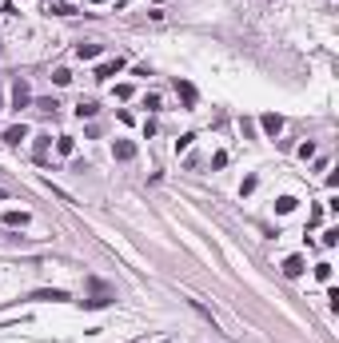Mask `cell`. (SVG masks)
<instances>
[{
    "label": "cell",
    "mask_w": 339,
    "mask_h": 343,
    "mask_svg": "<svg viewBox=\"0 0 339 343\" xmlns=\"http://www.w3.org/2000/svg\"><path fill=\"white\" fill-rule=\"evenodd\" d=\"M0 200H4V192H0Z\"/></svg>",
    "instance_id": "cell-23"
},
{
    "label": "cell",
    "mask_w": 339,
    "mask_h": 343,
    "mask_svg": "<svg viewBox=\"0 0 339 343\" xmlns=\"http://www.w3.org/2000/svg\"><path fill=\"white\" fill-rule=\"evenodd\" d=\"M32 156H36V164H48V136H40V140H36Z\"/></svg>",
    "instance_id": "cell-11"
},
{
    "label": "cell",
    "mask_w": 339,
    "mask_h": 343,
    "mask_svg": "<svg viewBox=\"0 0 339 343\" xmlns=\"http://www.w3.org/2000/svg\"><path fill=\"white\" fill-rule=\"evenodd\" d=\"M56 152H60V156H72V152H76V140H72V136H60V140H56Z\"/></svg>",
    "instance_id": "cell-15"
},
{
    "label": "cell",
    "mask_w": 339,
    "mask_h": 343,
    "mask_svg": "<svg viewBox=\"0 0 339 343\" xmlns=\"http://www.w3.org/2000/svg\"><path fill=\"white\" fill-rule=\"evenodd\" d=\"M52 84H60V88L72 84V72H68V68H56V72H52Z\"/></svg>",
    "instance_id": "cell-17"
},
{
    "label": "cell",
    "mask_w": 339,
    "mask_h": 343,
    "mask_svg": "<svg viewBox=\"0 0 339 343\" xmlns=\"http://www.w3.org/2000/svg\"><path fill=\"white\" fill-rule=\"evenodd\" d=\"M28 100H32L28 84H24V80H16V88H12V104H16V112H20V108H28Z\"/></svg>",
    "instance_id": "cell-3"
},
{
    "label": "cell",
    "mask_w": 339,
    "mask_h": 343,
    "mask_svg": "<svg viewBox=\"0 0 339 343\" xmlns=\"http://www.w3.org/2000/svg\"><path fill=\"white\" fill-rule=\"evenodd\" d=\"M276 212H280V216L295 212V200H291V196H280V200H276Z\"/></svg>",
    "instance_id": "cell-16"
},
{
    "label": "cell",
    "mask_w": 339,
    "mask_h": 343,
    "mask_svg": "<svg viewBox=\"0 0 339 343\" xmlns=\"http://www.w3.org/2000/svg\"><path fill=\"white\" fill-rule=\"evenodd\" d=\"M36 112H44V116H56V112H60V104L52 100V96H44V100H36Z\"/></svg>",
    "instance_id": "cell-14"
},
{
    "label": "cell",
    "mask_w": 339,
    "mask_h": 343,
    "mask_svg": "<svg viewBox=\"0 0 339 343\" xmlns=\"http://www.w3.org/2000/svg\"><path fill=\"white\" fill-rule=\"evenodd\" d=\"M76 56L80 60H96L100 56V44H76Z\"/></svg>",
    "instance_id": "cell-13"
},
{
    "label": "cell",
    "mask_w": 339,
    "mask_h": 343,
    "mask_svg": "<svg viewBox=\"0 0 339 343\" xmlns=\"http://www.w3.org/2000/svg\"><path fill=\"white\" fill-rule=\"evenodd\" d=\"M176 92H180V100H184V104H188V108H192V104H196V88H192V84H188V80H176Z\"/></svg>",
    "instance_id": "cell-7"
},
{
    "label": "cell",
    "mask_w": 339,
    "mask_h": 343,
    "mask_svg": "<svg viewBox=\"0 0 339 343\" xmlns=\"http://www.w3.org/2000/svg\"><path fill=\"white\" fill-rule=\"evenodd\" d=\"M0 108H4V104H0Z\"/></svg>",
    "instance_id": "cell-25"
},
{
    "label": "cell",
    "mask_w": 339,
    "mask_h": 343,
    "mask_svg": "<svg viewBox=\"0 0 339 343\" xmlns=\"http://www.w3.org/2000/svg\"><path fill=\"white\" fill-rule=\"evenodd\" d=\"M4 224L8 228H24L28 224V212H4Z\"/></svg>",
    "instance_id": "cell-12"
},
{
    "label": "cell",
    "mask_w": 339,
    "mask_h": 343,
    "mask_svg": "<svg viewBox=\"0 0 339 343\" xmlns=\"http://www.w3.org/2000/svg\"><path fill=\"white\" fill-rule=\"evenodd\" d=\"M120 68H124V60H120V56H116V60H108V64H100V68H96V80H112Z\"/></svg>",
    "instance_id": "cell-6"
},
{
    "label": "cell",
    "mask_w": 339,
    "mask_h": 343,
    "mask_svg": "<svg viewBox=\"0 0 339 343\" xmlns=\"http://www.w3.org/2000/svg\"><path fill=\"white\" fill-rule=\"evenodd\" d=\"M339 243V228H327L323 231V247H335Z\"/></svg>",
    "instance_id": "cell-18"
},
{
    "label": "cell",
    "mask_w": 339,
    "mask_h": 343,
    "mask_svg": "<svg viewBox=\"0 0 339 343\" xmlns=\"http://www.w3.org/2000/svg\"><path fill=\"white\" fill-rule=\"evenodd\" d=\"M315 280H323V284H327V280H331V264H319V268H315Z\"/></svg>",
    "instance_id": "cell-20"
},
{
    "label": "cell",
    "mask_w": 339,
    "mask_h": 343,
    "mask_svg": "<svg viewBox=\"0 0 339 343\" xmlns=\"http://www.w3.org/2000/svg\"><path fill=\"white\" fill-rule=\"evenodd\" d=\"M0 52H4V48H0Z\"/></svg>",
    "instance_id": "cell-24"
},
{
    "label": "cell",
    "mask_w": 339,
    "mask_h": 343,
    "mask_svg": "<svg viewBox=\"0 0 339 343\" xmlns=\"http://www.w3.org/2000/svg\"><path fill=\"white\" fill-rule=\"evenodd\" d=\"M260 128H264L268 136H280V132H283V116H276V112L260 116Z\"/></svg>",
    "instance_id": "cell-2"
},
{
    "label": "cell",
    "mask_w": 339,
    "mask_h": 343,
    "mask_svg": "<svg viewBox=\"0 0 339 343\" xmlns=\"http://www.w3.org/2000/svg\"><path fill=\"white\" fill-rule=\"evenodd\" d=\"M164 343H168V339H164Z\"/></svg>",
    "instance_id": "cell-26"
},
{
    "label": "cell",
    "mask_w": 339,
    "mask_h": 343,
    "mask_svg": "<svg viewBox=\"0 0 339 343\" xmlns=\"http://www.w3.org/2000/svg\"><path fill=\"white\" fill-rule=\"evenodd\" d=\"M32 299H44V303H60V299H68V291H60V287H52V291H36Z\"/></svg>",
    "instance_id": "cell-10"
},
{
    "label": "cell",
    "mask_w": 339,
    "mask_h": 343,
    "mask_svg": "<svg viewBox=\"0 0 339 343\" xmlns=\"http://www.w3.org/2000/svg\"><path fill=\"white\" fill-rule=\"evenodd\" d=\"M24 136H28V128H24V124H12V128L4 132V144H12V148H16V144H20Z\"/></svg>",
    "instance_id": "cell-8"
},
{
    "label": "cell",
    "mask_w": 339,
    "mask_h": 343,
    "mask_svg": "<svg viewBox=\"0 0 339 343\" xmlns=\"http://www.w3.org/2000/svg\"><path fill=\"white\" fill-rule=\"evenodd\" d=\"M112 156H116V160H136V144H132V140H116Z\"/></svg>",
    "instance_id": "cell-5"
},
{
    "label": "cell",
    "mask_w": 339,
    "mask_h": 343,
    "mask_svg": "<svg viewBox=\"0 0 339 343\" xmlns=\"http://www.w3.org/2000/svg\"><path fill=\"white\" fill-rule=\"evenodd\" d=\"M88 284H92V291H96L92 299H80V303H84L88 311H96V307H108V303H112V299H116V295H112V287H104V284H100V280H88Z\"/></svg>",
    "instance_id": "cell-1"
},
{
    "label": "cell",
    "mask_w": 339,
    "mask_h": 343,
    "mask_svg": "<svg viewBox=\"0 0 339 343\" xmlns=\"http://www.w3.org/2000/svg\"><path fill=\"white\" fill-rule=\"evenodd\" d=\"M299 156H303V160H311V156H315V144H311V140H307V144H299Z\"/></svg>",
    "instance_id": "cell-21"
},
{
    "label": "cell",
    "mask_w": 339,
    "mask_h": 343,
    "mask_svg": "<svg viewBox=\"0 0 339 343\" xmlns=\"http://www.w3.org/2000/svg\"><path fill=\"white\" fill-rule=\"evenodd\" d=\"M52 12H56V16H72V12H76V8H72V4H68V0H60V4H52Z\"/></svg>",
    "instance_id": "cell-19"
},
{
    "label": "cell",
    "mask_w": 339,
    "mask_h": 343,
    "mask_svg": "<svg viewBox=\"0 0 339 343\" xmlns=\"http://www.w3.org/2000/svg\"><path fill=\"white\" fill-rule=\"evenodd\" d=\"M283 276H287V280H299V276H303V255H287V260H283Z\"/></svg>",
    "instance_id": "cell-4"
},
{
    "label": "cell",
    "mask_w": 339,
    "mask_h": 343,
    "mask_svg": "<svg viewBox=\"0 0 339 343\" xmlns=\"http://www.w3.org/2000/svg\"><path fill=\"white\" fill-rule=\"evenodd\" d=\"M256 184H260V180H256V176H247V180H243V188H239V192H243V196H251V192H256Z\"/></svg>",
    "instance_id": "cell-22"
},
{
    "label": "cell",
    "mask_w": 339,
    "mask_h": 343,
    "mask_svg": "<svg viewBox=\"0 0 339 343\" xmlns=\"http://www.w3.org/2000/svg\"><path fill=\"white\" fill-rule=\"evenodd\" d=\"M96 112H100V104H96V100H80V104H76V116H80V120H92Z\"/></svg>",
    "instance_id": "cell-9"
}]
</instances>
